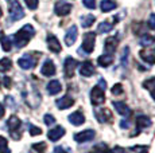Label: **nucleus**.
Returning <instances> with one entry per match:
<instances>
[{
    "label": "nucleus",
    "instance_id": "nucleus-42",
    "mask_svg": "<svg viewBox=\"0 0 155 153\" xmlns=\"http://www.w3.org/2000/svg\"><path fill=\"white\" fill-rule=\"evenodd\" d=\"M148 27L151 30H155V14H151L150 17H148Z\"/></svg>",
    "mask_w": 155,
    "mask_h": 153
},
{
    "label": "nucleus",
    "instance_id": "nucleus-47",
    "mask_svg": "<svg viewBox=\"0 0 155 153\" xmlns=\"http://www.w3.org/2000/svg\"><path fill=\"white\" fill-rule=\"evenodd\" d=\"M4 106H3L2 104H0V118H3V116H4Z\"/></svg>",
    "mask_w": 155,
    "mask_h": 153
},
{
    "label": "nucleus",
    "instance_id": "nucleus-17",
    "mask_svg": "<svg viewBox=\"0 0 155 153\" xmlns=\"http://www.w3.org/2000/svg\"><path fill=\"white\" fill-rule=\"evenodd\" d=\"M47 46H49L50 51L55 52V54H58L62 50L61 43H59V40L57 39V36H54V35H49V36H47Z\"/></svg>",
    "mask_w": 155,
    "mask_h": 153
},
{
    "label": "nucleus",
    "instance_id": "nucleus-5",
    "mask_svg": "<svg viewBox=\"0 0 155 153\" xmlns=\"http://www.w3.org/2000/svg\"><path fill=\"white\" fill-rule=\"evenodd\" d=\"M10 17L11 20H14V22H18V20L23 19L25 17V11H23L22 5L19 4V2H16V0H12V2H10Z\"/></svg>",
    "mask_w": 155,
    "mask_h": 153
},
{
    "label": "nucleus",
    "instance_id": "nucleus-50",
    "mask_svg": "<svg viewBox=\"0 0 155 153\" xmlns=\"http://www.w3.org/2000/svg\"><path fill=\"white\" fill-rule=\"evenodd\" d=\"M8 2H12V0H8Z\"/></svg>",
    "mask_w": 155,
    "mask_h": 153
},
{
    "label": "nucleus",
    "instance_id": "nucleus-45",
    "mask_svg": "<svg viewBox=\"0 0 155 153\" xmlns=\"http://www.w3.org/2000/svg\"><path fill=\"white\" fill-rule=\"evenodd\" d=\"M112 152H113V153H127V151H126V149L120 148V146H115Z\"/></svg>",
    "mask_w": 155,
    "mask_h": 153
},
{
    "label": "nucleus",
    "instance_id": "nucleus-22",
    "mask_svg": "<svg viewBox=\"0 0 155 153\" xmlns=\"http://www.w3.org/2000/svg\"><path fill=\"white\" fill-rule=\"evenodd\" d=\"M112 62H113V57L111 54H104V55H101V57H99V59H97V63H99V66H101V67L111 66Z\"/></svg>",
    "mask_w": 155,
    "mask_h": 153
},
{
    "label": "nucleus",
    "instance_id": "nucleus-43",
    "mask_svg": "<svg viewBox=\"0 0 155 153\" xmlns=\"http://www.w3.org/2000/svg\"><path fill=\"white\" fill-rule=\"evenodd\" d=\"M53 153H70L69 151H66L65 148H62V146H55L54 148V152Z\"/></svg>",
    "mask_w": 155,
    "mask_h": 153
},
{
    "label": "nucleus",
    "instance_id": "nucleus-10",
    "mask_svg": "<svg viewBox=\"0 0 155 153\" xmlns=\"http://www.w3.org/2000/svg\"><path fill=\"white\" fill-rule=\"evenodd\" d=\"M77 35H78V30H77L76 26H71L68 28L66 34H65V43L66 46H73L77 40Z\"/></svg>",
    "mask_w": 155,
    "mask_h": 153
},
{
    "label": "nucleus",
    "instance_id": "nucleus-3",
    "mask_svg": "<svg viewBox=\"0 0 155 153\" xmlns=\"http://www.w3.org/2000/svg\"><path fill=\"white\" fill-rule=\"evenodd\" d=\"M94 42H96V34L94 32H86L82 39V45L81 48L78 50L80 54L85 52V54H91L94 50Z\"/></svg>",
    "mask_w": 155,
    "mask_h": 153
},
{
    "label": "nucleus",
    "instance_id": "nucleus-18",
    "mask_svg": "<svg viewBox=\"0 0 155 153\" xmlns=\"http://www.w3.org/2000/svg\"><path fill=\"white\" fill-rule=\"evenodd\" d=\"M113 106H115V110L117 111L120 116L126 117V118H128L131 114V109L127 106L124 102H120V101H115L113 102Z\"/></svg>",
    "mask_w": 155,
    "mask_h": 153
},
{
    "label": "nucleus",
    "instance_id": "nucleus-25",
    "mask_svg": "<svg viewBox=\"0 0 155 153\" xmlns=\"http://www.w3.org/2000/svg\"><path fill=\"white\" fill-rule=\"evenodd\" d=\"M80 20H81L82 27L88 28V27H91V26L94 23L96 17H94L93 15H82V16H81V19H80Z\"/></svg>",
    "mask_w": 155,
    "mask_h": 153
},
{
    "label": "nucleus",
    "instance_id": "nucleus-33",
    "mask_svg": "<svg viewBox=\"0 0 155 153\" xmlns=\"http://www.w3.org/2000/svg\"><path fill=\"white\" fill-rule=\"evenodd\" d=\"M43 121H45V123H46L47 126H51V125H54L55 123V118H54V116H51V114H45Z\"/></svg>",
    "mask_w": 155,
    "mask_h": 153
},
{
    "label": "nucleus",
    "instance_id": "nucleus-20",
    "mask_svg": "<svg viewBox=\"0 0 155 153\" xmlns=\"http://www.w3.org/2000/svg\"><path fill=\"white\" fill-rule=\"evenodd\" d=\"M46 90H47V93H49L50 95H55V94H58L62 90V85H61V82L59 81L54 79V81H50L49 83H47Z\"/></svg>",
    "mask_w": 155,
    "mask_h": 153
},
{
    "label": "nucleus",
    "instance_id": "nucleus-38",
    "mask_svg": "<svg viewBox=\"0 0 155 153\" xmlns=\"http://www.w3.org/2000/svg\"><path fill=\"white\" fill-rule=\"evenodd\" d=\"M28 129H30V134H31V136H38V134L42 133V130L34 125H28Z\"/></svg>",
    "mask_w": 155,
    "mask_h": 153
},
{
    "label": "nucleus",
    "instance_id": "nucleus-24",
    "mask_svg": "<svg viewBox=\"0 0 155 153\" xmlns=\"http://www.w3.org/2000/svg\"><path fill=\"white\" fill-rule=\"evenodd\" d=\"M143 87L147 89L148 92L151 93L153 98L155 99V76H153V78H150V79H147V81L143 82Z\"/></svg>",
    "mask_w": 155,
    "mask_h": 153
},
{
    "label": "nucleus",
    "instance_id": "nucleus-13",
    "mask_svg": "<svg viewBox=\"0 0 155 153\" xmlns=\"http://www.w3.org/2000/svg\"><path fill=\"white\" fill-rule=\"evenodd\" d=\"M73 104H74V99L71 98L70 95H64V97H61L59 99H57L55 101V105H57V108H58L59 110L69 109V108L73 106Z\"/></svg>",
    "mask_w": 155,
    "mask_h": 153
},
{
    "label": "nucleus",
    "instance_id": "nucleus-28",
    "mask_svg": "<svg viewBox=\"0 0 155 153\" xmlns=\"http://www.w3.org/2000/svg\"><path fill=\"white\" fill-rule=\"evenodd\" d=\"M154 42H155V36H153V35H143V36L140 38V40H139L140 46H143V47L151 46Z\"/></svg>",
    "mask_w": 155,
    "mask_h": 153
},
{
    "label": "nucleus",
    "instance_id": "nucleus-34",
    "mask_svg": "<svg viewBox=\"0 0 155 153\" xmlns=\"http://www.w3.org/2000/svg\"><path fill=\"white\" fill-rule=\"evenodd\" d=\"M25 3L27 4L30 10H37L38 4H39V0H25Z\"/></svg>",
    "mask_w": 155,
    "mask_h": 153
},
{
    "label": "nucleus",
    "instance_id": "nucleus-11",
    "mask_svg": "<svg viewBox=\"0 0 155 153\" xmlns=\"http://www.w3.org/2000/svg\"><path fill=\"white\" fill-rule=\"evenodd\" d=\"M70 11H71V4L66 2H58L54 7V12L58 16H66Z\"/></svg>",
    "mask_w": 155,
    "mask_h": 153
},
{
    "label": "nucleus",
    "instance_id": "nucleus-32",
    "mask_svg": "<svg viewBox=\"0 0 155 153\" xmlns=\"http://www.w3.org/2000/svg\"><path fill=\"white\" fill-rule=\"evenodd\" d=\"M32 148H34V151H37L38 153H45L46 152V144L45 142H37L32 145Z\"/></svg>",
    "mask_w": 155,
    "mask_h": 153
},
{
    "label": "nucleus",
    "instance_id": "nucleus-6",
    "mask_svg": "<svg viewBox=\"0 0 155 153\" xmlns=\"http://www.w3.org/2000/svg\"><path fill=\"white\" fill-rule=\"evenodd\" d=\"M94 116H96L97 121L100 123H108L112 121V113L109 109L107 108H100L94 110Z\"/></svg>",
    "mask_w": 155,
    "mask_h": 153
},
{
    "label": "nucleus",
    "instance_id": "nucleus-29",
    "mask_svg": "<svg viewBox=\"0 0 155 153\" xmlns=\"http://www.w3.org/2000/svg\"><path fill=\"white\" fill-rule=\"evenodd\" d=\"M92 153H113V152L105 145V144H97V145L93 146Z\"/></svg>",
    "mask_w": 155,
    "mask_h": 153
},
{
    "label": "nucleus",
    "instance_id": "nucleus-44",
    "mask_svg": "<svg viewBox=\"0 0 155 153\" xmlns=\"http://www.w3.org/2000/svg\"><path fill=\"white\" fill-rule=\"evenodd\" d=\"M3 85H4L5 87H11V78L10 76H4V78H3Z\"/></svg>",
    "mask_w": 155,
    "mask_h": 153
},
{
    "label": "nucleus",
    "instance_id": "nucleus-35",
    "mask_svg": "<svg viewBox=\"0 0 155 153\" xmlns=\"http://www.w3.org/2000/svg\"><path fill=\"white\" fill-rule=\"evenodd\" d=\"M112 94L113 95H120V94H123V86H121V83H116L115 86L112 87Z\"/></svg>",
    "mask_w": 155,
    "mask_h": 153
},
{
    "label": "nucleus",
    "instance_id": "nucleus-36",
    "mask_svg": "<svg viewBox=\"0 0 155 153\" xmlns=\"http://www.w3.org/2000/svg\"><path fill=\"white\" fill-rule=\"evenodd\" d=\"M5 149H8V141L5 137L0 136V152L5 151Z\"/></svg>",
    "mask_w": 155,
    "mask_h": 153
},
{
    "label": "nucleus",
    "instance_id": "nucleus-14",
    "mask_svg": "<svg viewBox=\"0 0 155 153\" xmlns=\"http://www.w3.org/2000/svg\"><path fill=\"white\" fill-rule=\"evenodd\" d=\"M119 39L115 36H109L105 39V43H104V50H105V54H113L116 51V47H117Z\"/></svg>",
    "mask_w": 155,
    "mask_h": 153
},
{
    "label": "nucleus",
    "instance_id": "nucleus-16",
    "mask_svg": "<svg viewBox=\"0 0 155 153\" xmlns=\"http://www.w3.org/2000/svg\"><path fill=\"white\" fill-rule=\"evenodd\" d=\"M80 74L82 76H92L94 74V66L92 62L86 61V62H82L81 66H80Z\"/></svg>",
    "mask_w": 155,
    "mask_h": 153
},
{
    "label": "nucleus",
    "instance_id": "nucleus-9",
    "mask_svg": "<svg viewBox=\"0 0 155 153\" xmlns=\"http://www.w3.org/2000/svg\"><path fill=\"white\" fill-rule=\"evenodd\" d=\"M35 63H37V61L28 54L23 55V57L19 58V61H18V64H19L23 70H31L32 67L35 66Z\"/></svg>",
    "mask_w": 155,
    "mask_h": 153
},
{
    "label": "nucleus",
    "instance_id": "nucleus-26",
    "mask_svg": "<svg viewBox=\"0 0 155 153\" xmlns=\"http://www.w3.org/2000/svg\"><path fill=\"white\" fill-rule=\"evenodd\" d=\"M11 67H12V62H11L10 58L0 59V71L2 73H7L8 70H11Z\"/></svg>",
    "mask_w": 155,
    "mask_h": 153
},
{
    "label": "nucleus",
    "instance_id": "nucleus-4",
    "mask_svg": "<svg viewBox=\"0 0 155 153\" xmlns=\"http://www.w3.org/2000/svg\"><path fill=\"white\" fill-rule=\"evenodd\" d=\"M104 101H105L104 89H103V87H100L99 85H96V86L91 90V102H92V105L99 106V105L104 104Z\"/></svg>",
    "mask_w": 155,
    "mask_h": 153
},
{
    "label": "nucleus",
    "instance_id": "nucleus-30",
    "mask_svg": "<svg viewBox=\"0 0 155 153\" xmlns=\"http://www.w3.org/2000/svg\"><path fill=\"white\" fill-rule=\"evenodd\" d=\"M140 57H142V59L144 61V62H147V63H150V64H155V55L154 54H150L148 51H140Z\"/></svg>",
    "mask_w": 155,
    "mask_h": 153
},
{
    "label": "nucleus",
    "instance_id": "nucleus-48",
    "mask_svg": "<svg viewBox=\"0 0 155 153\" xmlns=\"http://www.w3.org/2000/svg\"><path fill=\"white\" fill-rule=\"evenodd\" d=\"M0 153H11L10 149H5V151H3V152H0Z\"/></svg>",
    "mask_w": 155,
    "mask_h": 153
},
{
    "label": "nucleus",
    "instance_id": "nucleus-7",
    "mask_svg": "<svg viewBox=\"0 0 155 153\" xmlns=\"http://www.w3.org/2000/svg\"><path fill=\"white\" fill-rule=\"evenodd\" d=\"M78 66V62L76 59H73L71 57H68L66 59L64 62V71H65V75L68 76V78H71L74 74V71H76V67Z\"/></svg>",
    "mask_w": 155,
    "mask_h": 153
},
{
    "label": "nucleus",
    "instance_id": "nucleus-40",
    "mask_svg": "<svg viewBox=\"0 0 155 153\" xmlns=\"http://www.w3.org/2000/svg\"><path fill=\"white\" fill-rule=\"evenodd\" d=\"M5 104H7L11 109H15V108H16V104H15L14 98H12L11 95H7V97H5Z\"/></svg>",
    "mask_w": 155,
    "mask_h": 153
},
{
    "label": "nucleus",
    "instance_id": "nucleus-27",
    "mask_svg": "<svg viewBox=\"0 0 155 153\" xmlns=\"http://www.w3.org/2000/svg\"><path fill=\"white\" fill-rule=\"evenodd\" d=\"M112 30H113V24L109 22H101L99 24V27H97V31L100 34H107V32H109Z\"/></svg>",
    "mask_w": 155,
    "mask_h": 153
},
{
    "label": "nucleus",
    "instance_id": "nucleus-37",
    "mask_svg": "<svg viewBox=\"0 0 155 153\" xmlns=\"http://www.w3.org/2000/svg\"><path fill=\"white\" fill-rule=\"evenodd\" d=\"M84 5L89 10H94L96 8V0H82Z\"/></svg>",
    "mask_w": 155,
    "mask_h": 153
},
{
    "label": "nucleus",
    "instance_id": "nucleus-1",
    "mask_svg": "<svg viewBox=\"0 0 155 153\" xmlns=\"http://www.w3.org/2000/svg\"><path fill=\"white\" fill-rule=\"evenodd\" d=\"M34 34H35V30L31 24L23 26V27L14 35L15 47H16V48H22V47H25L30 40H31V38L34 36Z\"/></svg>",
    "mask_w": 155,
    "mask_h": 153
},
{
    "label": "nucleus",
    "instance_id": "nucleus-2",
    "mask_svg": "<svg viewBox=\"0 0 155 153\" xmlns=\"http://www.w3.org/2000/svg\"><path fill=\"white\" fill-rule=\"evenodd\" d=\"M7 129L14 140H20L23 128H22V121H20L16 116H11L10 118L7 120Z\"/></svg>",
    "mask_w": 155,
    "mask_h": 153
},
{
    "label": "nucleus",
    "instance_id": "nucleus-19",
    "mask_svg": "<svg viewBox=\"0 0 155 153\" xmlns=\"http://www.w3.org/2000/svg\"><path fill=\"white\" fill-rule=\"evenodd\" d=\"M135 122H136V126H138L139 129H146V128H150V126L153 125V121H151V118H150V117H147V116H143V114H139V116H136Z\"/></svg>",
    "mask_w": 155,
    "mask_h": 153
},
{
    "label": "nucleus",
    "instance_id": "nucleus-15",
    "mask_svg": "<svg viewBox=\"0 0 155 153\" xmlns=\"http://www.w3.org/2000/svg\"><path fill=\"white\" fill-rule=\"evenodd\" d=\"M65 134V129L62 128V126H55V128L50 129L49 132H47V137H49L50 141H53V142H55V141H58L61 137H64Z\"/></svg>",
    "mask_w": 155,
    "mask_h": 153
},
{
    "label": "nucleus",
    "instance_id": "nucleus-49",
    "mask_svg": "<svg viewBox=\"0 0 155 153\" xmlns=\"http://www.w3.org/2000/svg\"><path fill=\"white\" fill-rule=\"evenodd\" d=\"M2 15H3V11H2V8H0V17H2Z\"/></svg>",
    "mask_w": 155,
    "mask_h": 153
},
{
    "label": "nucleus",
    "instance_id": "nucleus-39",
    "mask_svg": "<svg viewBox=\"0 0 155 153\" xmlns=\"http://www.w3.org/2000/svg\"><path fill=\"white\" fill-rule=\"evenodd\" d=\"M132 151L136 152V153H147L148 152V146H143V145L132 146Z\"/></svg>",
    "mask_w": 155,
    "mask_h": 153
},
{
    "label": "nucleus",
    "instance_id": "nucleus-21",
    "mask_svg": "<svg viewBox=\"0 0 155 153\" xmlns=\"http://www.w3.org/2000/svg\"><path fill=\"white\" fill-rule=\"evenodd\" d=\"M68 120H69V122H71L73 125H82V123L85 122V117L84 114L81 113V111H74V113L69 114V117H68Z\"/></svg>",
    "mask_w": 155,
    "mask_h": 153
},
{
    "label": "nucleus",
    "instance_id": "nucleus-8",
    "mask_svg": "<svg viewBox=\"0 0 155 153\" xmlns=\"http://www.w3.org/2000/svg\"><path fill=\"white\" fill-rule=\"evenodd\" d=\"M94 138V130L93 129H86V130H82L80 133L74 134V140L77 142H88V141H92Z\"/></svg>",
    "mask_w": 155,
    "mask_h": 153
},
{
    "label": "nucleus",
    "instance_id": "nucleus-51",
    "mask_svg": "<svg viewBox=\"0 0 155 153\" xmlns=\"http://www.w3.org/2000/svg\"><path fill=\"white\" fill-rule=\"evenodd\" d=\"M0 82H2V81H0ZM0 85H2V83H0Z\"/></svg>",
    "mask_w": 155,
    "mask_h": 153
},
{
    "label": "nucleus",
    "instance_id": "nucleus-31",
    "mask_svg": "<svg viewBox=\"0 0 155 153\" xmlns=\"http://www.w3.org/2000/svg\"><path fill=\"white\" fill-rule=\"evenodd\" d=\"M0 42H2V47L4 51H10L11 47H12V39L10 36H3Z\"/></svg>",
    "mask_w": 155,
    "mask_h": 153
},
{
    "label": "nucleus",
    "instance_id": "nucleus-23",
    "mask_svg": "<svg viewBox=\"0 0 155 153\" xmlns=\"http://www.w3.org/2000/svg\"><path fill=\"white\" fill-rule=\"evenodd\" d=\"M100 8L103 12H109V11L116 8V3L112 2V0H103V2L100 3Z\"/></svg>",
    "mask_w": 155,
    "mask_h": 153
},
{
    "label": "nucleus",
    "instance_id": "nucleus-41",
    "mask_svg": "<svg viewBox=\"0 0 155 153\" xmlns=\"http://www.w3.org/2000/svg\"><path fill=\"white\" fill-rule=\"evenodd\" d=\"M128 52H130V48H128V47H126V48L123 50V52H121V63H123V64H126V63H127Z\"/></svg>",
    "mask_w": 155,
    "mask_h": 153
},
{
    "label": "nucleus",
    "instance_id": "nucleus-12",
    "mask_svg": "<svg viewBox=\"0 0 155 153\" xmlns=\"http://www.w3.org/2000/svg\"><path fill=\"white\" fill-rule=\"evenodd\" d=\"M55 64L54 62L51 59H47L45 61V63L42 64V69H41V73H42V75L45 76H53L55 74Z\"/></svg>",
    "mask_w": 155,
    "mask_h": 153
},
{
    "label": "nucleus",
    "instance_id": "nucleus-46",
    "mask_svg": "<svg viewBox=\"0 0 155 153\" xmlns=\"http://www.w3.org/2000/svg\"><path fill=\"white\" fill-rule=\"evenodd\" d=\"M120 126H121L123 129H127V128H130V122H128V121H124V120H123V121L120 122Z\"/></svg>",
    "mask_w": 155,
    "mask_h": 153
}]
</instances>
